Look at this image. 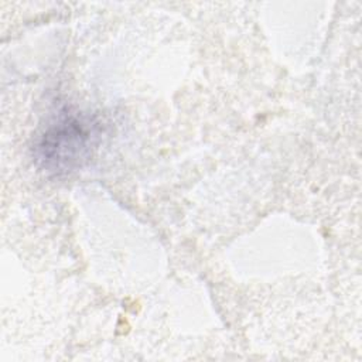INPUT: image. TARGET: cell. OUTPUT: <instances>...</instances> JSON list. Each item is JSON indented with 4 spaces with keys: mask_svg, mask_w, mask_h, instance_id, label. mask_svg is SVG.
Here are the masks:
<instances>
[{
    "mask_svg": "<svg viewBox=\"0 0 362 362\" xmlns=\"http://www.w3.org/2000/svg\"><path fill=\"white\" fill-rule=\"evenodd\" d=\"M100 140L102 124L96 116L62 107L37 136L34 161L49 175H66L89 163Z\"/></svg>",
    "mask_w": 362,
    "mask_h": 362,
    "instance_id": "1",
    "label": "cell"
}]
</instances>
